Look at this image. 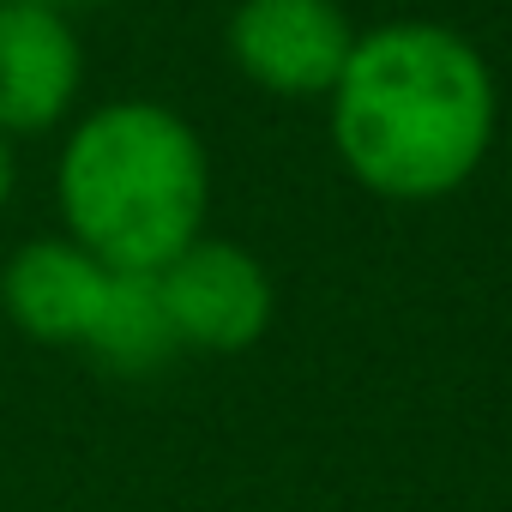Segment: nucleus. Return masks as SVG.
Listing matches in <instances>:
<instances>
[{"label": "nucleus", "mask_w": 512, "mask_h": 512, "mask_svg": "<svg viewBox=\"0 0 512 512\" xmlns=\"http://www.w3.org/2000/svg\"><path fill=\"white\" fill-rule=\"evenodd\" d=\"M494 115L482 49L428 19L362 31L332 85V145L380 199L458 193L494 145Z\"/></svg>", "instance_id": "1"}, {"label": "nucleus", "mask_w": 512, "mask_h": 512, "mask_svg": "<svg viewBox=\"0 0 512 512\" xmlns=\"http://www.w3.org/2000/svg\"><path fill=\"white\" fill-rule=\"evenodd\" d=\"M61 217L85 253L115 272H163L199 241L211 169L199 133L163 103H103L61 151Z\"/></svg>", "instance_id": "2"}, {"label": "nucleus", "mask_w": 512, "mask_h": 512, "mask_svg": "<svg viewBox=\"0 0 512 512\" xmlns=\"http://www.w3.org/2000/svg\"><path fill=\"white\" fill-rule=\"evenodd\" d=\"M7 320L37 344H73L115 374H151L181 344L169 332L157 272H115L79 241H31L0 278Z\"/></svg>", "instance_id": "3"}, {"label": "nucleus", "mask_w": 512, "mask_h": 512, "mask_svg": "<svg viewBox=\"0 0 512 512\" xmlns=\"http://www.w3.org/2000/svg\"><path fill=\"white\" fill-rule=\"evenodd\" d=\"M157 296L181 350L235 356L272 326V278L235 241H193L157 272Z\"/></svg>", "instance_id": "4"}, {"label": "nucleus", "mask_w": 512, "mask_h": 512, "mask_svg": "<svg viewBox=\"0 0 512 512\" xmlns=\"http://www.w3.org/2000/svg\"><path fill=\"white\" fill-rule=\"evenodd\" d=\"M356 25L338 0H241L229 13L235 67L272 97H332Z\"/></svg>", "instance_id": "5"}, {"label": "nucleus", "mask_w": 512, "mask_h": 512, "mask_svg": "<svg viewBox=\"0 0 512 512\" xmlns=\"http://www.w3.org/2000/svg\"><path fill=\"white\" fill-rule=\"evenodd\" d=\"M85 79V55L73 25L55 7L0 0V139L49 133Z\"/></svg>", "instance_id": "6"}, {"label": "nucleus", "mask_w": 512, "mask_h": 512, "mask_svg": "<svg viewBox=\"0 0 512 512\" xmlns=\"http://www.w3.org/2000/svg\"><path fill=\"white\" fill-rule=\"evenodd\" d=\"M7 193H13V151L0 139V205H7Z\"/></svg>", "instance_id": "7"}, {"label": "nucleus", "mask_w": 512, "mask_h": 512, "mask_svg": "<svg viewBox=\"0 0 512 512\" xmlns=\"http://www.w3.org/2000/svg\"><path fill=\"white\" fill-rule=\"evenodd\" d=\"M25 7H55L61 13V7H85V0H25Z\"/></svg>", "instance_id": "8"}]
</instances>
